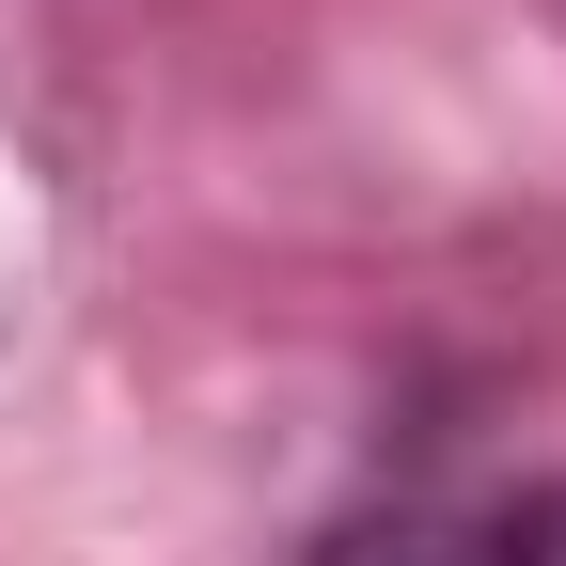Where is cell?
Segmentation results:
<instances>
[{
  "mask_svg": "<svg viewBox=\"0 0 566 566\" xmlns=\"http://www.w3.org/2000/svg\"><path fill=\"white\" fill-rule=\"evenodd\" d=\"M315 566H566V504L488 488V472H424V488H378L363 520H331Z\"/></svg>",
  "mask_w": 566,
  "mask_h": 566,
  "instance_id": "obj_1",
  "label": "cell"
}]
</instances>
